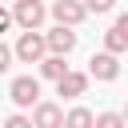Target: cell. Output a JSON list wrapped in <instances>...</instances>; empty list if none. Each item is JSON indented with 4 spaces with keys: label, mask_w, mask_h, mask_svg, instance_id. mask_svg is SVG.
I'll list each match as a JSON object with an SVG mask.
<instances>
[{
    "label": "cell",
    "mask_w": 128,
    "mask_h": 128,
    "mask_svg": "<svg viewBox=\"0 0 128 128\" xmlns=\"http://www.w3.org/2000/svg\"><path fill=\"white\" fill-rule=\"evenodd\" d=\"M8 24H12V12H4V8H0V32H8Z\"/></svg>",
    "instance_id": "cell-16"
},
{
    "label": "cell",
    "mask_w": 128,
    "mask_h": 128,
    "mask_svg": "<svg viewBox=\"0 0 128 128\" xmlns=\"http://www.w3.org/2000/svg\"><path fill=\"white\" fill-rule=\"evenodd\" d=\"M64 128H92V112L88 108H72L64 116Z\"/></svg>",
    "instance_id": "cell-11"
},
{
    "label": "cell",
    "mask_w": 128,
    "mask_h": 128,
    "mask_svg": "<svg viewBox=\"0 0 128 128\" xmlns=\"http://www.w3.org/2000/svg\"><path fill=\"white\" fill-rule=\"evenodd\" d=\"M44 48H52L56 56H68V52L76 48V32H72V28H52V32L44 36Z\"/></svg>",
    "instance_id": "cell-7"
},
{
    "label": "cell",
    "mask_w": 128,
    "mask_h": 128,
    "mask_svg": "<svg viewBox=\"0 0 128 128\" xmlns=\"http://www.w3.org/2000/svg\"><path fill=\"white\" fill-rule=\"evenodd\" d=\"M4 128H32V120H28V116H8Z\"/></svg>",
    "instance_id": "cell-14"
},
{
    "label": "cell",
    "mask_w": 128,
    "mask_h": 128,
    "mask_svg": "<svg viewBox=\"0 0 128 128\" xmlns=\"http://www.w3.org/2000/svg\"><path fill=\"white\" fill-rule=\"evenodd\" d=\"M52 16L60 20V28H76L88 12H84V4H76V0H56V4H52Z\"/></svg>",
    "instance_id": "cell-5"
},
{
    "label": "cell",
    "mask_w": 128,
    "mask_h": 128,
    "mask_svg": "<svg viewBox=\"0 0 128 128\" xmlns=\"http://www.w3.org/2000/svg\"><path fill=\"white\" fill-rule=\"evenodd\" d=\"M8 96H12V104H20V108H36V104H40V80H36V76H16L12 88H8Z\"/></svg>",
    "instance_id": "cell-1"
},
{
    "label": "cell",
    "mask_w": 128,
    "mask_h": 128,
    "mask_svg": "<svg viewBox=\"0 0 128 128\" xmlns=\"http://www.w3.org/2000/svg\"><path fill=\"white\" fill-rule=\"evenodd\" d=\"M16 56H20L24 64H40V60H44V36H40V32H24V36L16 40Z\"/></svg>",
    "instance_id": "cell-3"
},
{
    "label": "cell",
    "mask_w": 128,
    "mask_h": 128,
    "mask_svg": "<svg viewBox=\"0 0 128 128\" xmlns=\"http://www.w3.org/2000/svg\"><path fill=\"white\" fill-rule=\"evenodd\" d=\"M88 72H92L96 80H116V76H120V60H116L112 52H100V56L88 60Z\"/></svg>",
    "instance_id": "cell-6"
},
{
    "label": "cell",
    "mask_w": 128,
    "mask_h": 128,
    "mask_svg": "<svg viewBox=\"0 0 128 128\" xmlns=\"http://www.w3.org/2000/svg\"><path fill=\"white\" fill-rule=\"evenodd\" d=\"M40 72H44L48 80H60V76L68 72V64H64V56H48V60H40Z\"/></svg>",
    "instance_id": "cell-10"
},
{
    "label": "cell",
    "mask_w": 128,
    "mask_h": 128,
    "mask_svg": "<svg viewBox=\"0 0 128 128\" xmlns=\"http://www.w3.org/2000/svg\"><path fill=\"white\" fill-rule=\"evenodd\" d=\"M92 128H124V116L120 112H100V116H92Z\"/></svg>",
    "instance_id": "cell-12"
},
{
    "label": "cell",
    "mask_w": 128,
    "mask_h": 128,
    "mask_svg": "<svg viewBox=\"0 0 128 128\" xmlns=\"http://www.w3.org/2000/svg\"><path fill=\"white\" fill-rule=\"evenodd\" d=\"M104 44H108V52H112V56H120V52L128 48V16H120V20L104 32Z\"/></svg>",
    "instance_id": "cell-8"
},
{
    "label": "cell",
    "mask_w": 128,
    "mask_h": 128,
    "mask_svg": "<svg viewBox=\"0 0 128 128\" xmlns=\"http://www.w3.org/2000/svg\"><path fill=\"white\" fill-rule=\"evenodd\" d=\"M12 20H16L24 32H36V28H40V20H44V4H40V0H16Z\"/></svg>",
    "instance_id": "cell-2"
},
{
    "label": "cell",
    "mask_w": 128,
    "mask_h": 128,
    "mask_svg": "<svg viewBox=\"0 0 128 128\" xmlns=\"http://www.w3.org/2000/svg\"><path fill=\"white\" fill-rule=\"evenodd\" d=\"M32 128H64V112H60V104L40 100L36 112H32Z\"/></svg>",
    "instance_id": "cell-4"
},
{
    "label": "cell",
    "mask_w": 128,
    "mask_h": 128,
    "mask_svg": "<svg viewBox=\"0 0 128 128\" xmlns=\"http://www.w3.org/2000/svg\"><path fill=\"white\" fill-rule=\"evenodd\" d=\"M116 0H84V12H108Z\"/></svg>",
    "instance_id": "cell-13"
},
{
    "label": "cell",
    "mask_w": 128,
    "mask_h": 128,
    "mask_svg": "<svg viewBox=\"0 0 128 128\" xmlns=\"http://www.w3.org/2000/svg\"><path fill=\"white\" fill-rule=\"evenodd\" d=\"M8 64H12V52H8L4 44H0V72H8Z\"/></svg>",
    "instance_id": "cell-15"
},
{
    "label": "cell",
    "mask_w": 128,
    "mask_h": 128,
    "mask_svg": "<svg viewBox=\"0 0 128 128\" xmlns=\"http://www.w3.org/2000/svg\"><path fill=\"white\" fill-rule=\"evenodd\" d=\"M56 88H60V96H84L88 76H80V72H64V76L56 80Z\"/></svg>",
    "instance_id": "cell-9"
}]
</instances>
